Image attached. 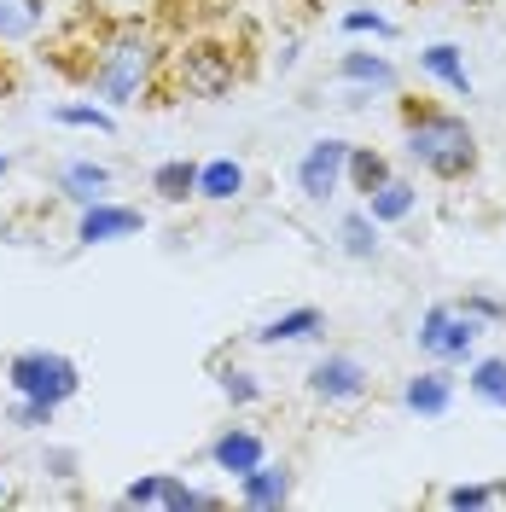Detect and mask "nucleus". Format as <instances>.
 Here are the masks:
<instances>
[{"mask_svg": "<svg viewBox=\"0 0 506 512\" xmlns=\"http://www.w3.org/2000/svg\"><path fill=\"white\" fill-rule=\"evenodd\" d=\"M239 495H245V507H280L285 495H291V472L285 466H251L245 478H239Z\"/></svg>", "mask_w": 506, "mask_h": 512, "instance_id": "10", "label": "nucleus"}, {"mask_svg": "<svg viewBox=\"0 0 506 512\" xmlns=\"http://www.w3.org/2000/svg\"><path fill=\"white\" fill-rule=\"evenodd\" d=\"M349 169H355V181L367 192L379 187V181H390V175H384V158H373V152H349Z\"/></svg>", "mask_w": 506, "mask_h": 512, "instance_id": "24", "label": "nucleus"}, {"mask_svg": "<svg viewBox=\"0 0 506 512\" xmlns=\"http://www.w3.org/2000/svg\"><path fill=\"white\" fill-rule=\"evenodd\" d=\"M309 390H315L320 402H355L367 390V367L355 355H326L315 373H309Z\"/></svg>", "mask_w": 506, "mask_h": 512, "instance_id": "6", "label": "nucleus"}, {"mask_svg": "<svg viewBox=\"0 0 506 512\" xmlns=\"http://www.w3.org/2000/svg\"><path fill=\"white\" fill-rule=\"evenodd\" d=\"M315 332H320V309H291V315L268 320L256 338L262 344H297V338H315Z\"/></svg>", "mask_w": 506, "mask_h": 512, "instance_id": "13", "label": "nucleus"}, {"mask_svg": "<svg viewBox=\"0 0 506 512\" xmlns=\"http://www.w3.org/2000/svg\"><path fill=\"white\" fill-rule=\"evenodd\" d=\"M198 192H204V198H239V192H245V169L233 158L204 163V169H198Z\"/></svg>", "mask_w": 506, "mask_h": 512, "instance_id": "14", "label": "nucleus"}, {"mask_svg": "<svg viewBox=\"0 0 506 512\" xmlns=\"http://www.w3.org/2000/svg\"><path fill=\"white\" fill-rule=\"evenodd\" d=\"M227 396H233V402H256V384H251V373H227Z\"/></svg>", "mask_w": 506, "mask_h": 512, "instance_id": "26", "label": "nucleus"}, {"mask_svg": "<svg viewBox=\"0 0 506 512\" xmlns=\"http://www.w3.org/2000/svg\"><path fill=\"white\" fill-rule=\"evenodd\" d=\"M210 460H216L222 472H233V478H245L251 466L268 460V443H262L256 431H222V437L210 443Z\"/></svg>", "mask_w": 506, "mask_h": 512, "instance_id": "8", "label": "nucleus"}, {"mask_svg": "<svg viewBox=\"0 0 506 512\" xmlns=\"http://www.w3.org/2000/svg\"><path fill=\"white\" fill-rule=\"evenodd\" d=\"M41 6L35 0H0V35H30Z\"/></svg>", "mask_w": 506, "mask_h": 512, "instance_id": "21", "label": "nucleus"}, {"mask_svg": "<svg viewBox=\"0 0 506 512\" xmlns=\"http://www.w3.org/2000/svg\"><path fill=\"white\" fill-rule=\"evenodd\" d=\"M152 187L163 192V198H187V192H198V169L192 163H158V175H152Z\"/></svg>", "mask_w": 506, "mask_h": 512, "instance_id": "18", "label": "nucleus"}, {"mask_svg": "<svg viewBox=\"0 0 506 512\" xmlns=\"http://www.w3.org/2000/svg\"><path fill=\"white\" fill-rule=\"evenodd\" d=\"M169 489H175V478L152 472V478H140L123 489V507H169Z\"/></svg>", "mask_w": 506, "mask_h": 512, "instance_id": "20", "label": "nucleus"}, {"mask_svg": "<svg viewBox=\"0 0 506 512\" xmlns=\"http://www.w3.org/2000/svg\"><path fill=\"white\" fill-rule=\"evenodd\" d=\"M140 76H146V41H123L111 53V64L94 76V94L111 99V105H128V94L140 88Z\"/></svg>", "mask_w": 506, "mask_h": 512, "instance_id": "5", "label": "nucleus"}, {"mask_svg": "<svg viewBox=\"0 0 506 512\" xmlns=\"http://www.w3.org/2000/svg\"><path fill=\"white\" fill-rule=\"evenodd\" d=\"M47 419H53V408H47V402H30V396L18 402V425H47Z\"/></svg>", "mask_w": 506, "mask_h": 512, "instance_id": "27", "label": "nucleus"}, {"mask_svg": "<svg viewBox=\"0 0 506 512\" xmlns=\"http://www.w3.org/2000/svg\"><path fill=\"white\" fill-rule=\"evenodd\" d=\"M419 64L437 76V82H448L460 99H472V76H466V59H460V47H448V41H437V47H425L419 53Z\"/></svg>", "mask_w": 506, "mask_h": 512, "instance_id": "11", "label": "nucleus"}, {"mask_svg": "<svg viewBox=\"0 0 506 512\" xmlns=\"http://www.w3.org/2000/svg\"><path fill=\"white\" fill-rule=\"evenodd\" d=\"M402 402L425 419H443L448 408H454V379H448V373H419V379H408Z\"/></svg>", "mask_w": 506, "mask_h": 512, "instance_id": "9", "label": "nucleus"}, {"mask_svg": "<svg viewBox=\"0 0 506 512\" xmlns=\"http://www.w3.org/2000/svg\"><path fill=\"white\" fill-rule=\"evenodd\" d=\"M53 117L70 123V128H99V134H111V111H99V105H59Z\"/></svg>", "mask_w": 506, "mask_h": 512, "instance_id": "22", "label": "nucleus"}, {"mask_svg": "<svg viewBox=\"0 0 506 512\" xmlns=\"http://www.w3.org/2000/svg\"><path fill=\"white\" fill-rule=\"evenodd\" d=\"M0 501H6V483H0Z\"/></svg>", "mask_w": 506, "mask_h": 512, "instance_id": "28", "label": "nucleus"}, {"mask_svg": "<svg viewBox=\"0 0 506 512\" xmlns=\"http://www.w3.org/2000/svg\"><path fill=\"white\" fill-rule=\"evenodd\" d=\"M128 233H140V210L105 204V198H94V204L82 210V227H76L82 245H111V239H128Z\"/></svg>", "mask_w": 506, "mask_h": 512, "instance_id": "7", "label": "nucleus"}, {"mask_svg": "<svg viewBox=\"0 0 506 512\" xmlns=\"http://www.w3.org/2000/svg\"><path fill=\"white\" fill-rule=\"evenodd\" d=\"M344 169H349V146L344 140H315L309 158L297 163V187L309 192V198H332L338 181H344Z\"/></svg>", "mask_w": 506, "mask_h": 512, "instance_id": "4", "label": "nucleus"}, {"mask_svg": "<svg viewBox=\"0 0 506 512\" xmlns=\"http://www.w3.org/2000/svg\"><path fill=\"white\" fill-rule=\"evenodd\" d=\"M344 30H349V35H367V30H373V35H390V18H379V12H349Z\"/></svg>", "mask_w": 506, "mask_h": 512, "instance_id": "25", "label": "nucleus"}, {"mask_svg": "<svg viewBox=\"0 0 506 512\" xmlns=\"http://www.w3.org/2000/svg\"><path fill=\"white\" fill-rule=\"evenodd\" d=\"M477 332H483V315L454 309V303H431L413 338H419V350L437 355V361H466L477 350Z\"/></svg>", "mask_w": 506, "mask_h": 512, "instance_id": "3", "label": "nucleus"}, {"mask_svg": "<svg viewBox=\"0 0 506 512\" xmlns=\"http://www.w3.org/2000/svg\"><path fill=\"white\" fill-rule=\"evenodd\" d=\"M472 396H483V402H489V408H506V361L501 355H489V361H477L472 367Z\"/></svg>", "mask_w": 506, "mask_h": 512, "instance_id": "17", "label": "nucleus"}, {"mask_svg": "<svg viewBox=\"0 0 506 512\" xmlns=\"http://www.w3.org/2000/svg\"><path fill=\"white\" fill-rule=\"evenodd\" d=\"M6 379H12V390H18V396L47 402V408H59V402H70V396L82 390L76 361H70V355H53V350H24V355H12Z\"/></svg>", "mask_w": 506, "mask_h": 512, "instance_id": "2", "label": "nucleus"}, {"mask_svg": "<svg viewBox=\"0 0 506 512\" xmlns=\"http://www.w3.org/2000/svg\"><path fill=\"white\" fill-rule=\"evenodd\" d=\"M0 175H6V158H0Z\"/></svg>", "mask_w": 506, "mask_h": 512, "instance_id": "29", "label": "nucleus"}, {"mask_svg": "<svg viewBox=\"0 0 506 512\" xmlns=\"http://www.w3.org/2000/svg\"><path fill=\"white\" fill-rule=\"evenodd\" d=\"M105 187H111V169H105V163H70V169H64V192L82 198V204H94Z\"/></svg>", "mask_w": 506, "mask_h": 512, "instance_id": "16", "label": "nucleus"}, {"mask_svg": "<svg viewBox=\"0 0 506 512\" xmlns=\"http://www.w3.org/2000/svg\"><path fill=\"white\" fill-rule=\"evenodd\" d=\"M344 76L367 82V88H396V64L379 59V53H344Z\"/></svg>", "mask_w": 506, "mask_h": 512, "instance_id": "15", "label": "nucleus"}, {"mask_svg": "<svg viewBox=\"0 0 506 512\" xmlns=\"http://www.w3.org/2000/svg\"><path fill=\"white\" fill-rule=\"evenodd\" d=\"M338 239H344V251H349V256H373V251H379V239H373V216H367V210L344 216Z\"/></svg>", "mask_w": 506, "mask_h": 512, "instance_id": "19", "label": "nucleus"}, {"mask_svg": "<svg viewBox=\"0 0 506 512\" xmlns=\"http://www.w3.org/2000/svg\"><path fill=\"white\" fill-rule=\"evenodd\" d=\"M413 198H419V192H413L408 181H379V187H373V204H367V216H373V222H408Z\"/></svg>", "mask_w": 506, "mask_h": 512, "instance_id": "12", "label": "nucleus"}, {"mask_svg": "<svg viewBox=\"0 0 506 512\" xmlns=\"http://www.w3.org/2000/svg\"><path fill=\"white\" fill-rule=\"evenodd\" d=\"M408 158H419L431 175H443V181H454V175H466L472 169V128L460 123V117H419V123L408 128Z\"/></svg>", "mask_w": 506, "mask_h": 512, "instance_id": "1", "label": "nucleus"}, {"mask_svg": "<svg viewBox=\"0 0 506 512\" xmlns=\"http://www.w3.org/2000/svg\"><path fill=\"white\" fill-rule=\"evenodd\" d=\"M495 495H501L495 483H460V489H448V507H454V512H466V507H489Z\"/></svg>", "mask_w": 506, "mask_h": 512, "instance_id": "23", "label": "nucleus"}]
</instances>
